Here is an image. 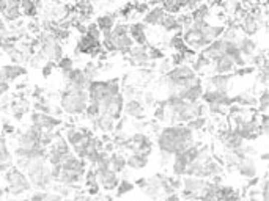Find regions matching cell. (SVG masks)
<instances>
[{
  "instance_id": "11",
  "label": "cell",
  "mask_w": 269,
  "mask_h": 201,
  "mask_svg": "<svg viewBox=\"0 0 269 201\" xmlns=\"http://www.w3.org/2000/svg\"><path fill=\"white\" fill-rule=\"evenodd\" d=\"M211 68H213V74H233V71L236 69L235 62L225 54L216 58L214 62H211Z\"/></svg>"
},
{
  "instance_id": "19",
  "label": "cell",
  "mask_w": 269,
  "mask_h": 201,
  "mask_svg": "<svg viewBox=\"0 0 269 201\" xmlns=\"http://www.w3.org/2000/svg\"><path fill=\"white\" fill-rule=\"evenodd\" d=\"M188 165H189V160L184 157V154H173V159H172V173L173 176H177V178H183L186 176V170H188Z\"/></svg>"
},
{
  "instance_id": "30",
  "label": "cell",
  "mask_w": 269,
  "mask_h": 201,
  "mask_svg": "<svg viewBox=\"0 0 269 201\" xmlns=\"http://www.w3.org/2000/svg\"><path fill=\"white\" fill-rule=\"evenodd\" d=\"M57 66H58V69L62 71L63 76H66L68 73H71V71L76 68V66H74V62H73V58H69V57H63L62 60L57 63Z\"/></svg>"
},
{
  "instance_id": "12",
  "label": "cell",
  "mask_w": 269,
  "mask_h": 201,
  "mask_svg": "<svg viewBox=\"0 0 269 201\" xmlns=\"http://www.w3.org/2000/svg\"><path fill=\"white\" fill-rule=\"evenodd\" d=\"M233 77H235L233 74H209V77L206 79V82H208L206 88L228 93V87H230V82Z\"/></svg>"
},
{
  "instance_id": "29",
  "label": "cell",
  "mask_w": 269,
  "mask_h": 201,
  "mask_svg": "<svg viewBox=\"0 0 269 201\" xmlns=\"http://www.w3.org/2000/svg\"><path fill=\"white\" fill-rule=\"evenodd\" d=\"M206 124H208V121H206V118H205V116L194 118V120H191V121L186 123V126H188L192 132H195V131H202V129L206 127Z\"/></svg>"
},
{
  "instance_id": "34",
  "label": "cell",
  "mask_w": 269,
  "mask_h": 201,
  "mask_svg": "<svg viewBox=\"0 0 269 201\" xmlns=\"http://www.w3.org/2000/svg\"><path fill=\"white\" fill-rule=\"evenodd\" d=\"M46 193H48V192H44V190L35 192V193L30 196V201H46Z\"/></svg>"
},
{
  "instance_id": "5",
  "label": "cell",
  "mask_w": 269,
  "mask_h": 201,
  "mask_svg": "<svg viewBox=\"0 0 269 201\" xmlns=\"http://www.w3.org/2000/svg\"><path fill=\"white\" fill-rule=\"evenodd\" d=\"M124 109V98L121 93L112 94L101 102V115L112 118L113 121H118Z\"/></svg>"
},
{
  "instance_id": "22",
  "label": "cell",
  "mask_w": 269,
  "mask_h": 201,
  "mask_svg": "<svg viewBox=\"0 0 269 201\" xmlns=\"http://www.w3.org/2000/svg\"><path fill=\"white\" fill-rule=\"evenodd\" d=\"M116 13H112V15H101L98 19H96V26L98 29L101 30V33H109L112 32V29L115 27L116 24Z\"/></svg>"
},
{
  "instance_id": "17",
  "label": "cell",
  "mask_w": 269,
  "mask_h": 201,
  "mask_svg": "<svg viewBox=\"0 0 269 201\" xmlns=\"http://www.w3.org/2000/svg\"><path fill=\"white\" fill-rule=\"evenodd\" d=\"M235 170H238V173L242 178H247V179L256 178V163L253 162V157H245L239 160Z\"/></svg>"
},
{
  "instance_id": "15",
  "label": "cell",
  "mask_w": 269,
  "mask_h": 201,
  "mask_svg": "<svg viewBox=\"0 0 269 201\" xmlns=\"http://www.w3.org/2000/svg\"><path fill=\"white\" fill-rule=\"evenodd\" d=\"M144 193L150 198V199H159L164 193H162V187H161V181L159 176H151V178H147V184L144 185Z\"/></svg>"
},
{
  "instance_id": "9",
  "label": "cell",
  "mask_w": 269,
  "mask_h": 201,
  "mask_svg": "<svg viewBox=\"0 0 269 201\" xmlns=\"http://www.w3.org/2000/svg\"><path fill=\"white\" fill-rule=\"evenodd\" d=\"M129 62L140 68H150V57H148V47L147 46H134L127 54Z\"/></svg>"
},
{
  "instance_id": "4",
  "label": "cell",
  "mask_w": 269,
  "mask_h": 201,
  "mask_svg": "<svg viewBox=\"0 0 269 201\" xmlns=\"http://www.w3.org/2000/svg\"><path fill=\"white\" fill-rule=\"evenodd\" d=\"M5 179L8 182L7 192L13 196H18L32 188V184L27 178V174L24 171H21L19 168H16L15 165L8 171H5Z\"/></svg>"
},
{
  "instance_id": "13",
  "label": "cell",
  "mask_w": 269,
  "mask_h": 201,
  "mask_svg": "<svg viewBox=\"0 0 269 201\" xmlns=\"http://www.w3.org/2000/svg\"><path fill=\"white\" fill-rule=\"evenodd\" d=\"M129 37L136 46H148V33L147 26L142 22H136L129 26Z\"/></svg>"
},
{
  "instance_id": "25",
  "label": "cell",
  "mask_w": 269,
  "mask_h": 201,
  "mask_svg": "<svg viewBox=\"0 0 269 201\" xmlns=\"http://www.w3.org/2000/svg\"><path fill=\"white\" fill-rule=\"evenodd\" d=\"M38 8H41V4H40V2H30V0L21 2V13H22V16L35 18V16L38 15Z\"/></svg>"
},
{
  "instance_id": "6",
  "label": "cell",
  "mask_w": 269,
  "mask_h": 201,
  "mask_svg": "<svg viewBox=\"0 0 269 201\" xmlns=\"http://www.w3.org/2000/svg\"><path fill=\"white\" fill-rule=\"evenodd\" d=\"M66 80V87L69 88H74V90H82V91H87L91 82L87 79V76L84 74V71L80 68H74L71 73H68L66 76H63Z\"/></svg>"
},
{
  "instance_id": "8",
  "label": "cell",
  "mask_w": 269,
  "mask_h": 201,
  "mask_svg": "<svg viewBox=\"0 0 269 201\" xmlns=\"http://www.w3.org/2000/svg\"><path fill=\"white\" fill-rule=\"evenodd\" d=\"M27 73V69L21 65H5L0 68V82H4V84H11V82H15L16 79H19L21 76H24Z\"/></svg>"
},
{
  "instance_id": "18",
  "label": "cell",
  "mask_w": 269,
  "mask_h": 201,
  "mask_svg": "<svg viewBox=\"0 0 269 201\" xmlns=\"http://www.w3.org/2000/svg\"><path fill=\"white\" fill-rule=\"evenodd\" d=\"M150 156L144 154V152H131L126 157V167L131 170H144L148 165Z\"/></svg>"
},
{
  "instance_id": "38",
  "label": "cell",
  "mask_w": 269,
  "mask_h": 201,
  "mask_svg": "<svg viewBox=\"0 0 269 201\" xmlns=\"http://www.w3.org/2000/svg\"><path fill=\"white\" fill-rule=\"evenodd\" d=\"M261 160H266V162H267V151L261 154Z\"/></svg>"
},
{
  "instance_id": "24",
  "label": "cell",
  "mask_w": 269,
  "mask_h": 201,
  "mask_svg": "<svg viewBox=\"0 0 269 201\" xmlns=\"http://www.w3.org/2000/svg\"><path fill=\"white\" fill-rule=\"evenodd\" d=\"M110 168L116 173V174H120V173H124L126 171V157L123 154H118V152H112L110 154Z\"/></svg>"
},
{
  "instance_id": "33",
  "label": "cell",
  "mask_w": 269,
  "mask_h": 201,
  "mask_svg": "<svg viewBox=\"0 0 269 201\" xmlns=\"http://www.w3.org/2000/svg\"><path fill=\"white\" fill-rule=\"evenodd\" d=\"M54 68H55V63H52V62H46L44 66L41 68V74H43V77H49V76L52 74Z\"/></svg>"
},
{
  "instance_id": "23",
  "label": "cell",
  "mask_w": 269,
  "mask_h": 201,
  "mask_svg": "<svg viewBox=\"0 0 269 201\" xmlns=\"http://www.w3.org/2000/svg\"><path fill=\"white\" fill-rule=\"evenodd\" d=\"M209 16H211V7L208 4H198V7L191 13L192 22H208Z\"/></svg>"
},
{
  "instance_id": "36",
  "label": "cell",
  "mask_w": 269,
  "mask_h": 201,
  "mask_svg": "<svg viewBox=\"0 0 269 201\" xmlns=\"http://www.w3.org/2000/svg\"><path fill=\"white\" fill-rule=\"evenodd\" d=\"M144 98H145V104H147V105H153V104H155V96H153L151 93H145Z\"/></svg>"
},
{
  "instance_id": "1",
  "label": "cell",
  "mask_w": 269,
  "mask_h": 201,
  "mask_svg": "<svg viewBox=\"0 0 269 201\" xmlns=\"http://www.w3.org/2000/svg\"><path fill=\"white\" fill-rule=\"evenodd\" d=\"M88 105V93L66 87L60 93V107L68 115H82Z\"/></svg>"
},
{
  "instance_id": "21",
  "label": "cell",
  "mask_w": 269,
  "mask_h": 201,
  "mask_svg": "<svg viewBox=\"0 0 269 201\" xmlns=\"http://www.w3.org/2000/svg\"><path fill=\"white\" fill-rule=\"evenodd\" d=\"M93 124H95V127L98 129V131H101L102 134H110L115 131V124L116 121H113L112 118L106 116V115H99L95 121H93Z\"/></svg>"
},
{
  "instance_id": "2",
  "label": "cell",
  "mask_w": 269,
  "mask_h": 201,
  "mask_svg": "<svg viewBox=\"0 0 269 201\" xmlns=\"http://www.w3.org/2000/svg\"><path fill=\"white\" fill-rule=\"evenodd\" d=\"M27 178L32 184V187L38 188V190H48L51 188L54 179H52V174H51V168L49 165L46 163V159H37V160H32L29 170L26 171Z\"/></svg>"
},
{
  "instance_id": "28",
  "label": "cell",
  "mask_w": 269,
  "mask_h": 201,
  "mask_svg": "<svg viewBox=\"0 0 269 201\" xmlns=\"http://www.w3.org/2000/svg\"><path fill=\"white\" fill-rule=\"evenodd\" d=\"M256 107H258V115L267 113V107H269V93H267V88L261 90L260 98L256 99Z\"/></svg>"
},
{
  "instance_id": "10",
  "label": "cell",
  "mask_w": 269,
  "mask_h": 201,
  "mask_svg": "<svg viewBox=\"0 0 269 201\" xmlns=\"http://www.w3.org/2000/svg\"><path fill=\"white\" fill-rule=\"evenodd\" d=\"M96 178H98L99 187H102L104 190H115L116 185L120 182V176L112 168L104 170V171H96Z\"/></svg>"
},
{
  "instance_id": "27",
  "label": "cell",
  "mask_w": 269,
  "mask_h": 201,
  "mask_svg": "<svg viewBox=\"0 0 269 201\" xmlns=\"http://www.w3.org/2000/svg\"><path fill=\"white\" fill-rule=\"evenodd\" d=\"M134 187H136L134 182L127 181V179H120L118 185H116V188H115V195L118 196V198H121V196H124L126 193L132 192V190H134Z\"/></svg>"
},
{
  "instance_id": "20",
  "label": "cell",
  "mask_w": 269,
  "mask_h": 201,
  "mask_svg": "<svg viewBox=\"0 0 269 201\" xmlns=\"http://www.w3.org/2000/svg\"><path fill=\"white\" fill-rule=\"evenodd\" d=\"M238 47H239V52L241 55L245 58V57H252L255 52H256V43L253 41V38H249V37H239V40L236 41Z\"/></svg>"
},
{
  "instance_id": "37",
  "label": "cell",
  "mask_w": 269,
  "mask_h": 201,
  "mask_svg": "<svg viewBox=\"0 0 269 201\" xmlns=\"http://www.w3.org/2000/svg\"><path fill=\"white\" fill-rule=\"evenodd\" d=\"M8 90H10V84H4V82H0V96L5 94Z\"/></svg>"
},
{
  "instance_id": "39",
  "label": "cell",
  "mask_w": 269,
  "mask_h": 201,
  "mask_svg": "<svg viewBox=\"0 0 269 201\" xmlns=\"http://www.w3.org/2000/svg\"><path fill=\"white\" fill-rule=\"evenodd\" d=\"M11 201H30V199H27V198H21V199H11Z\"/></svg>"
},
{
  "instance_id": "35",
  "label": "cell",
  "mask_w": 269,
  "mask_h": 201,
  "mask_svg": "<svg viewBox=\"0 0 269 201\" xmlns=\"http://www.w3.org/2000/svg\"><path fill=\"white\" fill-rule=\"evenodd\" d=\"M162 201H183V198L180 196V193H172V195H166Z\"/></svg>"
},
{
  "instance_id": "3",
  "label": "cell",
  "mask_w": 269,
  "mask_h": 201,
  "mask_svg": "<svg viewBox=\"0 0 269 201\" xmlns=\"http://www.w3.org/2000/svg\"><path fill=\"white\" fill-rule=\"evenodd\" d=\"M38 41H40V51L48 62H52L57 65L63 58V46L62 43H58L51 33L41 32L38 35Z\"/></svg>"
},
{
  "instance_id": "31",
  "label": "cell",
  "mask_w": 269,
  "mask_h": 201,
  "mask_svg": "<svg viewBox=\"0 0 269 201\" xmlns=\"http://www.w3.org/2000/svg\"><path fill=\"white\" fill-rule=\"evenodd\" d=\"M148 57H150V60H162L164 57H166V54H164L162 49H159V47L153 46V44H148Z\"/></svg>"
},
{
  "instance_id": "14",
  "label": "cell",
  "mask_w": 269,
  "mask_h": 201,
  "mask_svg": "<svg viewBox=\"0 0 269 201\" xmlns=\"http://www.w3.org/2000/svg\"><path fill=\"white\" fill-rule=\"evenodd\" d=\"M164 16H166V11L162 10L161 4H158L156 7H151V8L147 11V13L144 15L142 24H144V26L158 27V26H161V22H162Z\"/></svg>"
},
{
  "instance_id": "16",
  "label": "cell",
  "mask_w": 269,
  "mask_h": 201,
  "mask_svg": "<svg viewBox=\"0 0 269 201\" xmlns=\"http://www.w3.org/2000/svg\"><path fill=\"white\" fill-rule=\"evenodd\" d=\"M123 112L127 116H132L136 120H142L145 116V104L140 101V99H129V101H124V109Z\"/></svg>"
},
{
  "instance_id": "32",
  "label": "cell",
  "mask_w": 269,
  "mask_h": 201,
  "mask_svg": "<svg viewBox=\"0 0 269 201\" xmlns=\"http://www.w3.org/2000/svg\"><path fill=\"white\" fill-rule=\"evenodd\" d=\"M267 79H269V73H267V66H261L258 68V74H256V80L260 82V85L267 88Z\"/></svg>"
},
{
  "instance_id": "7",
  "label": "cell",
  "mask_w": 269,
  "mask_h": 201,
  "mask_svg": "<svg viewBox=\"0 0 269 201\" xmlns=\"http://www.w3.org/2000/svg\"><path fill=\"white\" fill-rule=\"evenodd\" d=\"M21 2H0V18H4L8 22H18L21 19Z\"/></svg>"
},
{
  "instance_id": "26",
  "label": "cell",
  "mask_w": 269,
  "mask_h": 201,
  "mask_svg": "<svg viewBox=\"0 0 269 201\" xmlns=\"http://www.w3.org/2000/svg\"><path fill=\"white\" fill-rule=\"evenodd\" d=\"M82 71H84V74L87 76V79H88L90 82L99 80L98 76H99V73H101V66L96 65L95 62H87L85 66L82 68Z\"/></svg>"
}]
</instances>
